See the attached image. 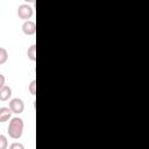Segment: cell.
<instances>
[{
	"label": "cell",
	"instance_id": "5",
	"mask_svg": "<svg viewBox=\"0 0 149 149\" xmlns=\"http://www.w3.org/2000/svg\"><path fill=\"white\" fill-rule=\"evenodd\" d=\"M12 97V88L8 85H5L0 88V101H7Z\"/></svg>",
	"mask_w": 149,
	"mask_h": 149
},
{
	"label": "cell",
	"instance_id": "8",
	"mask_svg": "<svg viewBox=\"0 0 149 149\" xmlns=\"http://www.w3.org/2000/svg\"><path fill=\"white\" fill-rule=\"evenodd\" d=\"M8 59V51L6 48H2L0 47V65L1 64H5Z\"/></svg>",
	"mask_w": 149,
	"mask_h": 149
},
{
	"label": "cell",
	"instance_id": "9",
	"mask_svg": "<svg viewBox=\"0 0 149 149\" xmlns=\"http://www.w3.org/2000/svg\"><path fill=\"white\" fill-rule=\"evenodd\" d=\"M8 148V140L5 135L0 134V149H7Z\"/></svg>",
	"mask_w": 149,
	"mask_h": 149
},
{
	"label": "cell",
	"instance_id": "2",
	"mask_svg": "<svg viewBox=\"0 0 149 149\" xmlns=\"http://www.w3.org/2000/svg\"><path fill=\"white\" fill-rule=\"evenodd\" d=\"M16 13H17V16H19L20 19L27 21V20H29V19L33 16L34 9H33V7H31L30 5H28V3H21V5H19Z\"/></svg>",
	"mask_w": 149,
	"mask_h": 149
},
{
	"label": "cell",
	"instance_id": "6",
	"mask_svg": "<svg viewBox=\"0 0 149 149\" xmlns=\"http://www.w3.org/2000/svg\"><path fill=\"white\" fill-rule=\"evenodd\" d=\"M12 119V111L9 107H0V122H6Z\"/></svg>",
	"mask_w": 149,
	"mask_h": 149
},
{
	"label": "cell",
	"instance_id": "4",
	"mask_svg": "<svg viewBox=\"0 0 149 149\" xmlns=\"http://www.w3.org/2000/svg\"><path fill=\"white\" fill-rule=\"evenodd\" d=\"M22 31L26 34V35H34L36 33V24L34 21L31 20H27L22 23Z\"/></svg>",
	"mask_w": 149,
	"mask_h": 149
},
{
	"label": "cell",
	"instance_id": "11",
	"mask_svg": "<svg viewBox=\"0 0 149 149\" xmlns=\"http://www.w3.org/2000/svg\"><path fill=\"white\" fill-rule=\"evenodd\" d=\"M9 149H24V146L20 142H13L9 144Z\"/></svg>",
	"mask_w": 149,
	"mask_h": 149
},
{
	"label": "cell",
	"instance_id": "10",
	"mask_svg": "<svg viewBox=\"0 0 149 149\" xmlns=\"http://www.w3.org/2000/svg\"><path fill=\"white\" fill-rule=\"evenodd\" d=\"M28 90H29V92H30L33 95L36 94V80H31V83L29 84Z\"/></svg>",
	"mask_w": 149,
	"mask_h": 149
},
{
	"label": "cell",
	"instance_id": "3",
	"mask_svg": "<svg viewBox=\"0 0 149 149\" xmlns=\"http://www.w3.org/2000/svg\"><path fill=\"white\" fill-rule=\"evenodd\" d=\"M9 109L12 111V113H15V114H20L23 112L24 109V102L22 99L20 98H13L9 100Z\"/></svg>",
	"mask_w": 149,
	"mask_h": 149
},
{
	"label": "cell",
	"instance_id": "1",
	"mask_svg": "<svg viewBox=\"0 0 149 149\" xmlns=\"http://www.w3.org/2000/svg\"><path fill=\"white\" fill-rule=\"evenodd\" d=\"M23 127H24V123H23V120L21 118H19V116L12 118L9 121L8 128H7L9 137H12L14 140L20 139L23 134Z\"/></svg>",
	"mask_w": 149,
	"mask_h": 149
},
{
	"label": "cell",
	"instance_id": "7",
	"mask_svg": "<svg viewBox=\"0 0 149 149\" xmlns=\"http://www.w3.org/2000/svg\"><path fill=\"white\" fill-rule=\"evenodd\" d=\"M27 56H28V58H29L30 61H33V62L36 61V44H31V45L28 48V50H27Z\"/></svg>",
	"mask_w": 149,
	"mask_h": 149
},
{
	"label": "cell",
	"instance_id": "12",
	"mask_svg": "<svg viewBox=\"0 0 149 149\" xmlns=\"http://www.w3.org/2000/svg\"><path fill=\"white\" fill-rule=\"evenodd\" d=\"M5 81H6V78H5V76H3L2 73H0V88L5 86Z\"/></svg>",
	"mask_w": 149,
	"mask_h": 149
}]
</instances>
